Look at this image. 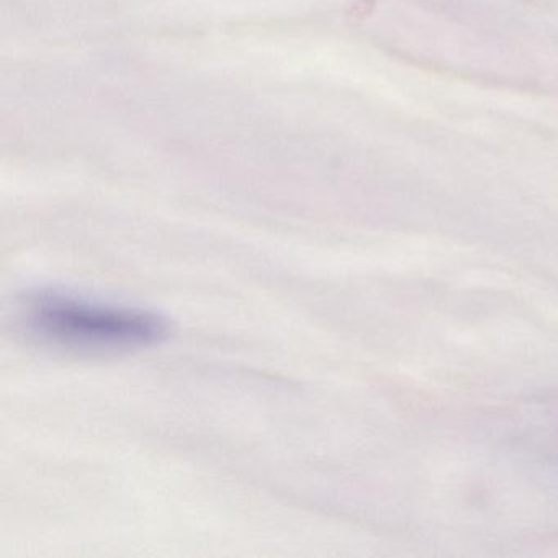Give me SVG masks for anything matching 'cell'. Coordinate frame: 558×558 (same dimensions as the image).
I'll use <instances>...</instances> for the list:
<instances>
[{
    "label": "cell",
    "instance_id": "cell-1",
    "mask_svg": "<svg viewBox=\"0 0 558 558\" xmlns=\"http://www.w3.org/2000/svg\"><path fill=\"white\" fill-rule=\"evenodd\" d=\"M25 319L38 338L74 351H130L168 335V323L155 313L57 293L32 299Z\"/></svg>",
    "mask_w": 558,
    "mask_h": 558
}]
</instances>
